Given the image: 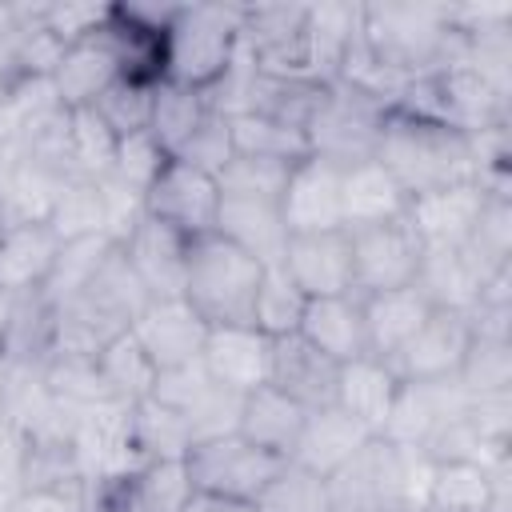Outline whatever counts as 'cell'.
<instances>
[{
	"mask_svg": "<svg viewBox=\"0 0 512 512\" xmlns=\"http://www.w3.org/2000/svg\"><path fill=\"white\" fill-rule=\"evenodd\" d=\"M240 44L260 72L308 76V4H244Z\"/></svg>",
	"mask_w": 512,
	"mask_h": 512,
	"instance_id": "obj_11",
	"label": "cell"
},
{
	"mask_svg": "<svg viewBox=\"0 0 512 512\" xmlns=\"http://www.w3.org/2000/svg\"><path fill=\"white\" fill-rule=\"evenodd\" d=\"M4 408H8V360L0 356V420H4Z\"/></svg>",
	"mask_w": 512,
	"mask_h": 512,
	"instance_id": "obj_56",
	"label": "cell"
},
{
	"mask_svg": "<svg viewBox=\"0 0 512 512\" xmlns=\"http://www.w3.org/2000/svg\"><path fill=\"white\" fill-rule=\"evenodd\" d=\"M184 512H256L252 500H232V496H212V492H192Z\"/></svg>",
	"mask_w": 512,
	"mask_h": 512,
	"instance_id": "obj_54",
	"label": "cell"
},
{
	"mask_svg": "<svg viewBox=\"0 0 512 512\" xmlns=\"http://www.w3.org/2000/svg\"><path fill=\"white\" fill-rule=\"evenodd\" d=\"M288 172L292 164H280V160H260V156H232L216 184L224 196H252V200H280L284 196V184H288Z\"/></svg>",
	"mask_w": 512,
	"mask_h": 512,
	"instance_id": "obj_48",
	"label": "cell"
},
{
	"mask_svg": "<svg viewBox=\"0 0 512 512\" xmlns=\"http://www.w3.org/2000/svg\"><path fill=\"white\" fill-rule=\"evenodd\" d=\"M60 252V236L48 224H4L0 232V288L8 296L40 292Z\"/></svg>",
	"mask_w": 512,
	"mask_h": 512,
	"instance_id": "obj_33",
	"label": "cell"
},
{
	"mask_svg": "<svg viewBox=\"0 0 512 512\" xmlns=\"http://www.w3.org/2000/svg\"><path fill=\"white\" fill-rule=\"evenodd\" d=\"M288 460L248 444L240 432L228 436H212V440H196L184 456V468L192 476L196 492H212V496H232V500H256L260 488L284 468Z\"/></svg>",
	"mask_w": 512,
	"mask_h": 512,
	"instance_id": "obj_8",
	"label": "cell"
},
{
	"mask_svg": "<svg viewBox=\"0 0 512 512\" xmlns=\"http://www.w3.org/2000/svg\"><path fill=\"white\" fill-rule=\"evenodd\" d=\"M48 228L60 240H76V236H108V212H104V192L100 180H84V176H68L52 212H48ZM112 240V236H108Z\"/></svg>",
	"mask_w": 512,
	"mask_h": 512,
	"instance_id": "obj_41",
	"label": "cell"
},
{
	"mask_svg": "<svg viewBox=\"0 0 512 512\" xmlns=\"http://www.w3.org/2000/svg\"><path fill=\"white\" fill-rule=\"evenodd\" d=\"M264 264L224 240L220 232L196 236L188 244V272H184V300L212 324H252V304L260 288Z\"/></svg>",
	"mask_w": 512,
	"mask_h": 512,
	"instance_id": "obj_6",
	"label": "cell"
},
{
	"mask_svg": "<svg viewBox=\"0 0 512 512\" xmlns=\"http://www.w3.org/2000/svg\"><path fill=\"white\" fill-rule=\"evenodd\" d=\"M432 460L388 436H368L348 464L328 476L332 512H420Z\"/></svg>",
	"mask_w": 512,
	"mask_h": 512,
	"instance_id": "obj_2",
	"label": "cell"
},
{
	"mask_svg": "<svg viewBox=\"0 0 512 512\" xmlns=\"http://www.w3.org/2000/svg\"><path fill=\"white\" fill-rule=\"evenodd\" d=\"M312 348H320L328 360L348 364L356 356H368L364 344V312H360V296H316L304 304L300 328H296Z\"/></svg>",
	"mask_w": 512,
	"mask_h": 512,
	"instance_id": "obj_32",
	"label": "cell"
},
{
	"mask_svg": "<svg viewBox=\"0 0 512 512\" xmlns=\"http://www.w3.org/2000/svg\"><path fill=\"white\" fill-rule=\"evenodd\" d=\"M348 244H352V292L356 296L416 284L424 244L416 240V232L404 216L388 220V224L356 228V232H348Z\"/></svg>",
	"mask_w": 512,
	"mask_h": 512,
	"instance_id": "obj_9",
	"label": "cell"
},
{
	"mask_svg": "<svg viewBox=\"0 0 512 512\" xmlns=\"http://www.w3.org/2000/svg\"><path fill=\"white\" fill-rule=\"evenodd\" d=\"M456 384L468 396H496L512 392V336H480L472 332V344L460 360Z\"/></svg>",
	"mask_w": 512,
	"mask_h": 512,
	"instance_id": "obj_44",
	"label": "cell"
},
{
	"mask_svg": "<svg viewBox=\"0 0 512 512\" xmlns=\"http://www.w3.org/2000/svg\"><path fill=\"white\" fill-rule=\"evenodd\" d=\"M304 416H308V408H300L292 396H284V392L272 388V384H260V388H252L248 396H240L236 432H240L248 444L264 448V452H272V456H280V460H292V448H296V440H300Z\"/></svg>",
	"mask_w": 512,
	"mask_h": 512,
	"instance_id": "obj_30",
	"label": "cell"
},
{
	"mask_svg": "<svg viewBox=\"0 0 512 512\" xmlns=\"http://www.w3.org/2000/svg\"><path fill=\"white\" fill-rule=\"evenodd\" d=\"M388 108L392 104L372 96L368 88L348 84V80H332L316 116H312V124H308V132H304L308 136V156L332 160L340 168L372 160Z\"/></svg>",
	"mask_w": 512,
	"mask_h": 512,
	"instance_id": "obj_7",
	"label": "cell"
},
{
	"mask_svg": "<svg viewBox=\"0 0 512 512\" xmlns=\"http://www.w3.org/2000/svg\"><path fill=\"white\" fill-rule=\"evenodd\" d=\"M396 392H400V376H396V368L388 360L356 356V360L340 364L332 404L340 412H348L360 428H368L372 436H380L384 424H388V412H392Z\"/></svg>",
	"mask_w": 512,
	"mask_h": 512,
	"instance_id": "obj_24",
	"label": "cell"
},
{
	"mask_svg": "<svg viewBox=\"0 0 512 512\" xmlns=\"http://www.w3.org/2000/svg\"><path fill=\"white\" fill-rule=\"evenodd\" d=\"M360 312H364V344H368V356L392 364L396 352L428 320L432 304H428V296L416 284H408V288H388V292L360 296Z\"/></svg>",
	"mask_w": 512,
	"mask_h": 512,
	"instance_id": "obj_23",
	"label": "cell"
},
{
	"mask_svg": "<svg viewBox=\"0 0 512 512\" xmlns=\"http://www.w3.org/2000/svg\"><path fill=\"white\" fill-rule=\"evenodd\" d=\"M152 92L156 84L148 80H132V76H120L112 80L100 96H96V116L112 128V136H132V132H148V116H152Z\"/></svg>",
	"mask_w": 512,
	"mask_h": 512,
	"instance_id": "obj_47",
	"label": "cell"
},
{
	"mask_svg": "<svg viewBox=\"0 0 512 512\" xmlns=\"http://www.w3.org/2000/svg\"><path fill=\"white\" fill-rule=\"evenodd\" d=\"M144 216L168 224L188 240L208 236L216 232L220 216V184L212 172H200L184 160H168L144 192Z\"/></svg>",
	"mask_w": 512,
	"mask_h": 512,
	"instance_id": "obj_10",
	"label": "cell"
},
{
	"mask_svg": "<svg viewBox=\"0 0 512 512\" xmlns=\"http://www.w3.org/2000/svg\"><path fill=\"white\" fill-rule=\"evenodd\" d=\"M420 512H512V456L492 468L468 460L432 464Z\"/></svg>",
	"mask_w": 512,
	"mask_h": 512,
	"instance_id": "obj_12",
	"label": "cell"
},
{
	"mask_svg": "<svg viewBox=\"0 0 512 512\" xmlns=\"http://www.w3.org/2000/svg\"><path fill=\"white\" fill-rule=\"evenodd\" d=\"M0 232H4V216H0Z\"/></svg>",
	"mask_w": 512,
	"mask_h": 512,
	"instance_id": "obj_59",
	"label": "cell"
},
{
	"mask_svg": "<svg viewBox=\"0 0 512 512\" xmlns=\"http://www.w3.org/2000/svg\"><path fill=\"white\" fill-rule=\"evenodd\" d=\"M188 236L172 232L160 220H140L124 244H116L128 260V268L140 276V284L148 288L152 300H172L184 296V272H188Z\"/></svg>",
	"mask_w": 512,
	"mask_h": 512,
	"instance_id": "obj_21",
	"label": "cell"
},
{
	"mask_svg": "<svg viewBox=\"0 0 512 512\" xmlns=\"http://www.w3.org/2000/svg\"><path fill=\"white\" fill-rule=\"evenodd\" d=\"M244 4H176L164 32V80L208 92L240 48Z\"/></svg>",
	"mask_w": 512,
	"mask_h": 512,
	"instance_id": "obj_5",
	"label": "cell"
},
{
	"mask_svg": "<svg viewBox=\"0 0 512 512\" xmlns=\"http://www.w3.org/2000/svg\"><path fill=\"white\" fill-rule=\"evenodd\" d=\"M212 380H208V372L200 368V360L196 364H180V368H164L160 376H156V388H152V400H160L164 408H172V412H180L184 420L212 396Z\"/></svg>",
	"mask_w": 512,
	"mask_h": 512,
	"instance_id": "obj_53",
	"label": "cell"
},
{
	"mask_svg": "<svg viewBox=\"0 0 512 512\" xmlns=\"http://www.w3.org/2000/svg\"><path fill=\"white\" fill-rule=\"evenodd\" d=\"M376 160L396 176V184L412 200L432 188L476 180V136L420 112L388 108L376 140Z\"/></svg>",
	"mask_w": 512,
	"mask_h": 512,
	"instance_id": "obj_1",
	"label": "cell"
},
{
	"mask_svg": "<svg viewBox=\"0 0 512 512\" xmlns=\"http://www.w3.org/2000/svg\"><path fill=\"white\" fill-rule=\"evenodd\" d=\"M340 204H344V232H356V228L400 220L408 212V192L372 156V160H360V164H348L344 168Z\"/></svg>",
	"mask_w": 512,
	"mask_h": 512,
	"instance_id": "obj_29",
	"label": "cell"
},
{
	"mask_svg": "<svg viewBox=\"0 0 512 512\" xmlns=\"http://www.w3.org/2000/svg\"><path fill=\"white\" fill-rule=\"evenodd\" d=\"M484 200H488V192L476 180H464V184H448V188L412 196L404 220L412 224V232L424 248H456V244H468Z\"/></svg>",
	"mask_w": 512,
	"mask_h": 512,
	"instance_id": "obj_20",
	"label": "cell"
},
{
	"mask_svg": "<svg viewBox=\"0 0 512 512\" xmlns=\"http://www.w3.org/2000/svg\"><path fill=\"white\" fill-rule=\"evenodd\" d=\"M464 408H468V392L456 384V376H448V380H400V392L392 400V412H388V424L380 436L424 452Z\"/></svg>",
	"mask_w": 512,
	"mask_h": 512,
	"instance_id": "obj_13",
	"label": "cell"
},
{
	"mask_svg": "<svg viewBox=\"0 0 512 512\" xmlns=\"http://www.w3.org/2000/svg\"><path fill=\"white\" fill-rule=\"evenodd\" d=\"M372 432L360 428L348 412H340L336 404H324V408H312L304 416V428H300V440L292 448V464L316 472V476H332L340 464H348L356 456V448L368 440Z\"/></svg>",
	"mask_w": 512,
	"mask_h": 512,
	"instance_id": "obj_31",
	"label": "cell"
},
{
	"mask_svg": "<svg viewBox=\"0 0 512 512\" xmlns=\"http://www.w3.org/2000/svg\"><path fill=\"white\" fill-rule=\"evenodd\" d=\"M116 252V244L100 232V236H76V240H60V252H56V264H52V272H48V280H44V288H40V296L56 308V304H64V300H72L96 272H100V264L108 260Z\"/></svg>",
	"mask_w": 512,
	"mask_h": 512,
	"instance_id": "obj_40",
	"label": "cell"
},
{
	"mask_svg": "<svg viewBox=\"0 0 512 512\" xmlns=\"http://www.w3.org/2000/svg\"><path fill=\"white\" fill-rule=\"evenodd\" d=\"M280 268L292 276V284L308 300H316V296H348L352 292V244H348V232L336 228V232L288 236Z\"/></svg>",
	"mask_w": 512,
	"mask_h": 512,
	"instance_id": "obj_18",
	"label": "cell"
},
{
	"mask_svg": "<svg viewBox=\"0 0 512 512\" xmlns=\"http://www.w3.org/2000/svg\"><path fill=\"white\" fill-rule=\"evenodd\" d=\"M228 124H232L236 156H260V160H280V164H296L308 156V136L296 128H284V124L252 116V112H236V116H228Z\"/></svg>",
	"mask_w": 512,
	"mask_h": 512,
	"instance_id": "obj_43",
	"label": "cell"
},
{
	"mask_svg": "<svg viewBox=\"0 0 512 512\" xmlns=\"http://www.w3.org/2000/svg\"><path fill=\"white\" fill-rule=\"evenodd\" d=\"M212 112L208 92L176 84V80H160L152 92V116H148V132L152 140L168 152L180 156V148L192 140V132L204 124V116Z\"/></svg>",
	"mask_w": 512,
	"mask_h": 512,
	"instance_id": "obj_36",
	"label": "cell"
},
{
	"mask_svg": "<svg viewBox=\"0 0 512 512\" xmlns=\"http://www.w3.org/2000/svg\"><path fill=\"white\" fill-rule=\"evenodd\" d=\"M336 372L340 364L328 360L320 348H312L300 332L272 336V356H268V384L292 396L300 408H324L336 396Z\"/></svg>",
	"mask_w": 512,
	"mask_h": 512,
	"instance_id": "obj_22",
	"label": "cell"
},
{
	"mask_svg": "<svg viewBox=\"0 0 512 512\" xmlns=\"http://www.w3.org/2000/svg\"><path fill=\"white\" fill-rule=\"evenodd\" d=\"M236 152H232V124H228V116L224 112H208L204 116V124L192 132V140L180 148V156H172V160H184V164H192V168H200V172H212V176H220V168L232 160Z\"/></svg>",
	"mask_w": 512,
	"mask_h": 512,
	"instance_id": "obj_52",
	"label": "cell"
},
{
	"mask_svg": "<svg viewBox=\"0 0 512 512\" xmlns=\"http://www.w3.org/2000/svg\"><path fill=\"white\" fill-rule=\"evenodd\" d=\"M128 440H132V452L140 464L144 460H184L188 448L196 444L188 420L152 396L128 408Z\"/></svg>",
	"mask_w": 512,
	"mask_h": 512,
	"instance_id": "obj_37",
	"label": "cell"
},
{
	"mask_svg": "<svg viewBox=\"0 0 512 512\" xmlns=\"http://www.w3.org/2000/svg\"><path fill=\"white\" fill-rule=\"evenodd\" d=\"M324 92H328V84H320V80H312V76L256 72L244 112L264 116V120H276V124L296 128V132H308V124H312V116H316Z\"/></svg>",
	"mask_w": 512,
	"mask_h": 512,
	"instance_id": "obj_35",
	"label": "cell"
},
{
	"mask_svg": "<svg viewBox=\"0 0 512 512\" xmlns=\"http://www.w3.org/2000/svg\"><path fill=\"white\" fill-rule=\"evenodd\" d=\"M12 156V128H8V120H4V108H0V168H4V160Z\"/></svg>",
	"mask_w": 512,
	"mask_h": 512,
	"instance_id": "obj_55",
	"label": "cell"
},
{
	"mask_svg": "<svg viewBox=\"0 0 512 512\" xmlns=\"http://www.w3.org/2000/svg\"><path fill=\"white\" fill-rule=\"evenodd\" d=\"M64 180H68V172H60L56 164H44V160L12 148V156L0 168L4 224H48V212H52Z\"/></svg>",
	"mask_w": 512,
	"mask_h": 512,
	"instance_id": "obj_25",
	"label": "cell"
},
{
	"mask_svg": "<svg viewBox=\"0 0 512 512\" xmlns=\"http://www.w3.org/2000/svg\"><path fill=\"white\" fill-rule=\"evenodd\" d=\"M488 272L492 268H484L464 244H456V248H424L420 272H416V288L428 296L432 308L472 312Z\"/></svg>",
	"mask_w": 512,
	"mask_h": 512,
	"instance_id": "obj_27",
	"label": "cell"
},
{
	"mask_svg": "<svg viewBox=\"0 0 512 512\" xmlns=\"http://www.w3.org/2000/svg\"><path fill=\"white\" fill-rule=\"evenodd\" d=\"M344 168L320 156H304L292 164L284 196H280V216L288 224V236L300 232H336L344 228Z\"/></svg>",
	"mask_w": 512,
	"mask_h": 512,
	"instance_id": "obj_14",
	"label": "cell"
},
{
	"mask_svg": "<svg viewBox=\"0 0 512 512\" xmlns=\"http://www.w3.org/2000/svg\"><path fill=\"white\" fill-rule=\"evenodd\" d=\"M360 44V4H308V76L320 84L340 80Z\"/></svg>",
	"mask_w": 512,
	"mask_h": 512,
	"instance_id": "obj_34",
	"label": "cell"
},
{
	"mask_svg": "<svg viewBox=\"0 0 512 512\" xmlns=\"http://www.w3.org/2000/svg\"><path fill=\"white\" fill-rule=\"evenodd\" d=\"M484 268H504L512 264V196H488L476 228L464 244Z\"/></svg>",
	"mask_w": 512,
	"mask_h": 512,
	"instance_id": "obj_49",
	"label": "cell"
},
{
	"mask_svg": "<svg viewBox=\"0 0 512 512\" xmlns=\"http://www.w3.org/2000/svg\"><path fill=\"white\" fill-rule=\"evenodd\" d=\"M120 80V60L104 36V28L88 40H76L60 52L56 68H52V88H56V100L64 108H92L96 96Z\"/></svg>",
	"mask_w": 512,
	"mask_h": 512,
	"instance_id": "obj_28",
	"label": "cell"
},
{
	"mask_svg": "<svg viewBox=\"0 0 512 512\" xmlns=\"http://www.w3.org/2000/svg\"><path fill=\"white\" fill-rule=\"evenodd\" d=\"M40 380L44 388L72 412V416H84V412H96V408H108L112 396L100 380V368L92 356H72V352H48L40 360Z\"/></svg>",
	"mask_w": 512,
	"mask_h": 512,
	"instance_id": "obj_39",
	"label": "cell"
},
{
	"mask_svg": "<svg viewBox=\"0 0 512 512\" xmlns=\"http://www.w3.org/2000/svg\"><path fill=\"white\" fill-rule=\"evenodd\" d=\"M472 344V316L432 308L416 336L396 352L392 368L400 380H448L460 372V360Z\"/></svg>",
	"mask_w": 512,
	"mask_h": 512,
	"instance_id": "obj_17",
	"label": "cell"
},
{
	"mask_svg": "<svg viewBox=\"0 0 512 512\" xmlns=\"http://www.w3.org/2000/svg\"><path fill=\"white\" fill-rule=\"evenodd\" d=\"M268 356H272V336H264L260 328L212 324L200 348V368L224 392L248 396L252 388L268 384Z\"/></svg>",
	"mask_w": 512,
	"mask_h": 512,
	"instance_id": "obj_16",
	"label": "cell"
},
{
	"mask_svg": "<svg viewBox=\"0 0 512 512\" xmlns=\"http://www.w3.org/2000/svg\"><path fill=\"white\" fill-rule=\"evenodd\" d=\"M192 476L184 460H144L92 488L104 512H184L192 500Z\"/></svg>",
	"mask_w": 512,
	"mask_h": 512,
	"instance_id": "obj_15",
	"label": "cell"
},
{
	"mask_svg": "<svg viewBox=\"0 0 512 512\" xmlns=\"http://www.w3.org/2000/svg\"><path fill=\"white\" fill-rule=\"evenodd\" d=\"M84 512H104V508H100L96 500H88V508H84Z\"/></svg>",
	"mask_w": 512,
	"mask_h": 512,
	"instance_id": "obj_58",
	"label": "cell"
},
{
	"mask_svg": "<svg viewBox=\"0 0 512 512\" xmlns=\"http://www.w3.org/2000/svg\"><path fill=\"white\" fill-rule=\"evenodd\" d=\"M8 312H12V296L0 288V340H4V328H8Z\"/></svg>",
	"mask_w": 512,
	"mask_h": 512,
	"instance_id": "obj_57",
	"label": "cell"
},
{
	"mask_svg": "<svg viewBox=\"0 0 512 512\" xmlns=\"http://www.w3.org/2000/svg\"><path fill=\"white\" fill-rule=\"evenodd\" d=\"M304 304H308V296L292 284V276L280 264H264L256 304H252V328H260L264 336H288L300 328Z\"/></svg>",
	"mask_w": 512,
	"mask_h": 512,
	"instance_id": "obj_45",
	"label": "cell"
},
{
	"mask_svg": "<svg viewBox=\"0 0 512 512\" xmlns=\"http://www.w3.org/2000/svg\"><path fill=\"white\" fill-rule=\"evenodd\" d=\"M148 288L140 276L128 268L124 252L116 248L100 272L64 304H56L52 320V352H72V356H96L104 344L116 336L132 332L136 316L148 308Z\"/></svg>",
	"mask_w": 512,
	"mask_h": 512,
	"instance_id": "obj_3",
	"label": "cell"
},
{
	"mask_svg": "<svg viewBox=\"0 0 512 512\" xmlns=\"http://www.w3.org/2000/svg\"><path fill=\"white\" fill-rule=\"evenodd\" d=\"M172 156L152 140V132H132V136H120L116 140V160H112V172L120 184L136 188L140 196L148 192V184L160 176V168L168 164Z\"/></svg>",
	"mask_w": 512,
	"mask_h": 512,
	"instance_id": "obj_50",
	"label": "cell"
},
{
	"mask_svg": "<svg viewBox=\"0 0 512 512\" xmlns=\"http://www.w3.org/2000/svg\"><path fill=\"white\" fill-rule=\"evenodd\" d=\"M216 232L256 256L260 264H280L288 248V224L280 216V200H252V196H224L220 192V216Z\"/></svg>",
	"mask_w": 512,
	"mask_h": 512,
	"instance_id": "obj_26",
	"label": "cell"
},
{
	"mask_svg": "<svg viewBox=\"0 0 512 512\" xmlns=\"http://www.w3.org/2000/svg\"><path fill=\"white\" fill-rule=\"evenodd\" d=\"M392 108L432 116V120L460 128L468 136H480L492 128H512V88L496 84L492 76H484L464 56L412 80Z\"/></svg>",
	"mask_w": 512,
	"mask_h": 512,
	"instance_id": "obj_4",
	"label": "cell"
},
{
	"mask_svg": "<svg viewBox=\"0 0 512 512\" xmlns=\"http://www.w3.org/2000/svg\"><path fill=\"white\" fill-rule=\"evenodd\" d=\"M112 4H92V0H40V24L52 32L64 48L76 40H88L104 28Z\"/></svg>",
	"mask_w": 512,
	"mask_h": 512,
	"instance_id": "obj_51",
	"label": "cell"
},
{
	"mask_svg": "<svg viewBox=\"0 0 512 512\" xmlns=\"http://www.w3.org/2000/svg\"><path fill=\"white\" fill-rule=\"evenodd\" d=\"M256 512H332L328 500V480L300 468V464H284L252 500Z\"/></svg>",
	"mask_w": 512,
	"mask_h": 512,
	"instance_id": "obj_46",
	"label": "cell"
},
{
	"mask_svg": "<svg viewBox=\"0 0 512 512\" xmlns=\"http://www.w3.org/2000/svg\"><path fill=\"white\" fill-rule=\"evenodd\" d=\"M92 360H96V368H100V380H104L112 404L132 408V404H140V400L152 396L160 372H156V364L148 360V352L136 344L132 332H124V336H116L112 344H104Z\"/></svg>",
	"mask_w": 512,
	"mask_h": 512,
	"instance_id": "obj_38",
	"label": "cell"
},
{
	"mask_svg": "<svg viewBox=\"0 0 512 512\" xmlns=\"http://www.w3.org/2000/svg\"><path fill=\"white\" fill-rule=\"evenodd\" d=\"M132 336L148 352L156 372H164V368H180V364L200 360L208 324L200 320V312L184 296H172V300H148V308L132 324Z\"/></svg>",
	"mask_w": 512,
	"mask_h": 512,
	"instance_id": "obj_19",
	"label": "cell"
},
{
	"mask_svg": "<svg viewBox=\"0 0 512 512\" xmlns=\"http://www.w3.org/2000/svg\"><path fill=\"white\" fill-rule=\"evenodd\" d=\"M116 160V136L96 116V108H68V172L84 180H104Z\"/></svg>",
	"mask_w": 512,
	"mask_h": 512,
	"instance_id": "obj_42",
	"label": "cell"
}]
</instances>
